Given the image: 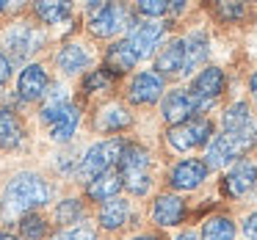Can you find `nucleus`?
Instances as JSON below:
<instances>
[{"label":"nucleus","mask_w":257,"mask_h":240,"mask_svg":"<svg viewBox=\"0 0 257 240\" xmlns=\"http://www.w3.org/2000/svg\"><path fill=\"white\" fill-rule=\"evenodd\" d=\"M100 67H105L113 78L127 80L136 69H141V61H139V56H136V50H133L127 36H119V39L108 42L100 50Z\"/></svg>","instance_id":"4be33fe9"},{"label":"nucleus","mask_w":257,"mask_h":240,"mask_svg":"<svg viewBox=\"0 0 257 240\" xmlns=\"http://www.w3.org/2000/svg\"><path fill=\"white\" fill-rule=\"evenodd\" d=\"M191 223V199L188 196L172 193L166 188H158L147 199L144 207V226L155 229L161 234L177 232V229Z\"/></svg>","instance_id":"1a4fd4ad"},{"label":"nucleus","mask_w":257,"mask_h":240,"mask_svg":"<svg viewBox=\"0 0 257 240\" xmlns=\"http://www.w3.org/2000/svg\"><path fill=\"white\" fill-rule=\"evenodd\" d=\"M196 232H199V240H240L235 207L224 204V207H218L216 212L205 215L196 223Z\"/></svg>","instance_id":"a878e982"},{"label":"nucleus","mask_w":257,"mask_h":240,"mask_svg":"<svg viewBox=\"0 0 257 240\" xmlns=\"http://www.w3.org/2000/svg\"><path fill=\"white\" fill-rule=\"evenodd\" d=\"M213 190L227 207H240V204H257V152L254 155L238 157L229 168L216 174Z\"/></svg>","instance_id":"423d86ee"},{"label":"nucleus","mask_w":257,"mask_h":240,"mask_svg":"<svg viewBox=\"0 0 257 240\" xmlns=\"http://www.w3.org/2000/svg\"><path fill=\"white\" fill-rule=\"evenodd\" d=\"M97 64H100V50L91 39H83L78 34L64 36V42H58V47L50 53V67L58 72L61 80L83 78Z\"/></svg>","instance_id":"9d476101"},{"label":"nucleus","mask_w":257,"mask_h":240,"mask_svg":"<svg viewBox=\"0 0 257 240\" xmlns=\"http://www.w3.org/2000/svg\"><path fill=\"white\" fill-rule=\"evenodd\" d=\"M243 97L257 111V67H251L249 72H246V78H243Z\"/></svg>","instance_id":"f704fd0d"},{"label":"nucleus","mask_w":257,"mask_h":240,"mask_svg":"<svg viewBox=\"0 0 257 240\" xmlns=\"http://www.w3.org/2000/svg\"><path fill=\"white\" fill-rule=\"evenodd\" d=\"M53 89V69L45 61H31L14 78L12 105H39Z\"/></svg>","instance_id":"dca6fc26"},{"label":"nucleus","mask_w":257,"mask_h":240,"mask_svg":"<svg viewBox=\"0 0 257 240\" xmlns=\"http://www.w3.org/2000/svg\"><path fill=\"white\" fill-rule=\"evenodd\" d=\"M94 223L105 237H119V234L124 237L136 229H144V215L139 212L130 196H116V199L94 207Z\"/></svg>","instance_id":"9b49d317"},{"label":"nucleus","mask_w":257,"mask_h":240,"mask_svg":"<svg viewBox=\"0 0 257 240\" xmlns=\"http://www.w3.org/2000/svg\"><path fill=\"white\" fill-rule=\"evenodd\" d=\"M216 127L221 133H240V130L257 124V111L251 108V102L243 94H232L221 108L216 111Z\"/></svg>","instance_id":"b1692460"},{"label":"nucleus","mask_w":257,"mask_h":240,"mask_svg":"<svg viewBox=\"0 0 257 240\" xmlns=\"http://www.w3.org/2000/svg\"><path fill=\"white\" fill-rule=\"evenodd\" d=\"M47 42H50V34L47 28H42L34 17L28 14H20V17L9 20V23L0 25V53L9 58V61L17 67V64H31L36 61L39 53H45Z\"/></svg>","instance_id":"7ed1b4c3"},{"label":"nucleus","mask_w":257,"mask_h":240,"mask_svg":"<svg viewBox=\"0 0 257 240\" xmlns=\"http://www.w3.org/2000/svg\"><path fill=\"white\" fill-rule=\"evenodd\" d=\"M28 14L42 25V28H64V25H75V3H61V0H39L31 3Z\"/></svg>","instance_id":"bb28decb"},{"label":"nucleus","mask_w":257,"mask_h":240,"mask_svg":"<svg viewBox=\"0 0 257 240\" xmlns=\"http://www.w3.org/2000/svg\"><path fill=\"white\" fill-rule=\"evenodd\" d=\"M238 232L240 240H257V204L238 212Z\"/></svg>","instance_id":"473e14b6"},{"label":"nucleus","mask_w":257,"mask_h":240,"mask_svg":"<svg viewBox=\"0 0 257 240\" xmlns=\"http://www.w3.org/2000/svg\"><path fill=\"white\" fill-rule=\"evenodd\" d=\"M53 199H56L53 179H47L42 171H34V168H23V171H17L3 185V193H0V221L14 226L25 212L45 210Z\"/></svg>","instance_id":"f257e3e1"},{"label":"nucleus","mask_w":257,"mask_h":240,"mask_svg":"<svg viewBox=\"0 0 257 240\" xmlns=\"http://www.w3.org/2000/svg\"><path fill=\"white\" fill-rule=\"evenodd\" d=\"M119 89H122V80L113 78L105 67L97 64L94 69L78 78V100L80 102H102V100H111V97H119Z\"/></svg>","instance_id":"5701e85b"},{"label":"nucleus","mask_w":257,"mask_h":240,"mask_svg":"<svg viewBox=\"0 0 257 240\" xmlns=\"http://www.w3.org/2000/svg\"><path fill=\"white\" fill-rule=\"evenodd\" d=\"M116 171L122 177L124 193L133 201H147L161 188V157L141 138H130L127 135L122 157L116 163Z\"/></svg>","instance_id":"f03ea898"},{"label":"nucleus","mask_w":257,"mask_h":240,"mask_svg":"<svg viewBox=\"0 0 257 240\" xmlns=\"http://www.w3.org/2000/svg\"><path fill=\"white\" fill-rule=\"evenodd\" d=\"M155 111H158L161 127H174V124H183V122H188V119L199 116L196 102H194V97H191V91L185 89V83L169 86Z\"/></svg>","instance_id":"aec40b11"},{"label":"nucleus","mask_w":257,"mask_h":240,"mask_svg":"<svg viewBox=\"0 0 257 240\" xmlns=\"http://www.w3.org/2000/svg\"><path fill=\"white\" fill-rule=\"evenodd\" d=\"M119 240H169V234H161V232H155V229L144 226V229H136V232L124 234V237H119Z\"/></svg>","instance_id":"c9c22d12"},{"label":"nucleus","mask_w":257,"mask_h":240,"mask_svg":"<svg viewBox=\"0 0 257 240\" xmlns=\"http://www.w3.org/2000/svg\"><path fill=\"white\" fill-rule=\"evenodd\" d=\"M12 78H14V64L9 61L3 53H0V89L12 83Z\"/></svg>","instance_id":"e433bc0d"},{"label":"nucleus","mask_w":257,"mask_h":240,"mask_svg":"<svg viewBox=\"0 0 257 240\" xmlns=\"http://www.w3.org/2000/svg\"><path fill=\"white\" fill-rule=\"evenodd\" d=\"M86 218H89V204H86V199L80 193L61 196L50 210L53 229H72V226H78L80 221H86Z\"/></svg>","instance_id":"cd10ccee"},{"label":"nucleus","mask_w":257,"mask_h":240,"mask_svg":"<svg viewBox=\"0 0 257 240\" xmlns=\"http://www.w3.org/2000/svg\"><path fill=\"white\" fill-rule=\"evenodd\" d=\"M213 179H216V174L207 168L202 155L172 157V160H163L161 166V188L180 196H188V199L213 188Z\"/></svg>","instance_id":"0eeeda50"},{"label":"nucleus","mask_w":257,"mask_h":240,"mask_svg":"<svg viewBox=\"0 0 257 240\" xmlns=\"http://www.w3.org/2000/svg\"><path fill=\"white\" fill-rule=\"evenodd\" d=\"M14 232L20 234V240H47L53 234L50 215H47L45 210L25 212V215L14 223Z\"/></svg>","instance_id":"c756f323"},{"label":"nucleus","mask_w":257,"mask_h":240,"mask_svg":"<svg viewBox=\"0 0 257 240\" xmlns=\"http://www.w3.org/2000/svg\"><path fill=\"white\" fill-rule=\"evenodd\" d=\"M152 69H155L158 75H161L163 80H166L169 86L174 83H183V72H185V45H183V36L172 34L166 42H163V47L158 50V56L152 58L150 64Z\"/></svg>","instance_id":"412c9836"},{"label":"nucleus","mask_w":257,"mask_h":240,"mask_svg":"<svg viewBox=\"0 0 257 240\" xmlns=\"http://www.w3.org/2000/svg\"><path fill=\"white\" fill-rule=\"evenodd\" d=\"M47 240H72V237H69L67 229H53V234H50Z\"/></svg>","instance_id":"a19ab883"},{"label":"nucleus","mask_w":257,"mask_h":240,"mask_svg":"<svg viewBox=\"0 0 257 240\" xmlns=\"http://www.w3.org/2000/svg\"><path fill=\"white\" fill-rule=\"evenodd\" d=\"M180 36H183L185 45V72H183V83H188L202 67L213 64V28L210 23H196V20H188L185 28H180Z\"/></svg>","instance_id":"2eb2a0df"},{"label":"nucleus","mask_w":257,"mask_h":240,"mask_svg":"<svg viewBox=\"0 0 257 240\" xmlns=\"http://www.w3.org/2000/svg\"><path fill=\"white\" fill-rule=\"evenodd\" d=\"M78 160L80 155L75 152V146H61V152L56 155V171L61 174L64 179H75V171H78Z\"/></svg>","instance_id":"2f4dec72"},{"label":"nucleus","mask_w":257,"mask_h":240,"mask_svg":"<svg viewBox=\"0 0 257 240\" xmlns=\"http://www.w3.org/2000/svg\"><path fill=\"white\" fill-rule=\"evenodd\" d=\"M83 34L91 42H113L119 36H127L139 25V17L133 14V6L127 3H105V0H91L83 9Z\"/></svg>","instance_id":"20e7f679"},{"label":"nucleus","mask_w":257,"mask_h":240,"mask_svg":"<svg viewBox=\"0 0 257 240\" xmlns=\"http://www.w3.org/2000/svg\"><path fill=\"white\" fill-rule=\"evenodd\" d=\"M28 124H25V116L20 113L17 105L6 102L0 105V149L3 152H20L28 146Z\"/></svg>","instance_id":"393cba45"},{"label":"nucleus","mask_w":257,"mask_h":240,"mask_svg":"<svg viewBox=\"0 0 257 240\" xmlns=\"http://www.w3.org/2000/svg\"><path fill=\"white\" fill-rule=\"evenodd\" d=\"M80 196L86 199V204H105V201L116 199V196H124V188H122V177H119L116 168H111V171L100 174V177H94L91 182L80 185Z\"/></svg>","instance_id":"c85d7f7f"},{"label":"nucleus","mask_w":257,"mask_h":240,"mask_svg":"<svg viewBox=\"0 0 257 240\" xmlns=\"http://www.w3.org/2000/svg\"><path fill=\"white\" fill-rule=\"evenodd\" d=\"M166 89H169V83L155 72V69L141 67V69H136L127 80H122L119 97H122L124 105L133 108V111H152V108H158V102L166 94Z\"/></svg>","instance_id":"ddd939ff"},{"label":"nucleus","mask_w":257,"mask_h":240,"mask_svg":"<svg viewBox=\"0 0 257 240\" xmlns=\"http://www.w3.org/2000/svg\"><path fill=\"white\" fill-rule=\"evenodd\" d=\"M124 141H127V135H113V138H97L94 144L86 146L80 152L78 171H75L78 185H86L94 177H100V174L116 168L119 157H122V149H124Z\"/></svg>","instance_id":"f8f14e48"},{"label":"nucleus","mask_w":257,"mask_h":240,"mask_svg":"<svg viewBox=\"0 0 257 240\" xmlns=\"http://www.w3.org/2000/svg\"><path fill=\"white\" fill-rule=\"evenodd\" d=\"M216 130L218 127L213 116H194L183 124H174V127H161V135H158L161 155L166 160L202 155L205 146L210 144V138L216 135Z\"/></svg>","instance_id":"39448f33"},{"label":"nucleus","mask_w":257,"mask_h":240,"mask_svg":"<svg viewBox=\"0 0 257 240\" xmlns=\"http://www.w3.org/2000/svg\"><path fill=\"white\" fill-rule=\"evenodd\" d=\"M251 28L257 31V12H254V20H251Z\"/></svg>","instance_id":"79ce46f5"},{"label":"nucleus","mask_w":257,"mask_h":240,"mask_svg":"<svg viewBox=\"0 0 257 240\" xmlns=\"http://www.w3.org/2000/svg\"><path fill=\"white\" fill-rule=\"evenodd\" d=\"M69 237L72 240H100V229H97V223L91 221V218H86V221H80L78 226L67 229Z\"/></svg>","instance_id":"72a5a7b5"},{"label":"nucleus","mask_w":257,"mask_h":240,"mask_svg":"<svg viewBox=\"0 0 257 240\" xmlns=\"http://www.w3.org/2000/svg\"><path fill=\"white\" fill-rule=\"evenodd\" d=\"M0 240H20V234L14 232L12 226H3V229H0Z\"/></svg>","instance_id":"ea45409f"},{"label":"nucleus","mask_w":257,"mask_h":240,"mask_svg":"<svg viewBox=\"0 0 257 240\" xmlns=\"http://www.w3.org/2000/svg\"><path fill=\"white\" fill-rule=\"evenodd\" d=\"M100 240H119V237H100Z\"/></svg>","instance_id":"37998d69"},{"label":"nucleus","mask_w":257,"mask_h":240,"mask_svg":"<svg viewBox=\"0 0 257 240\" xmlns=\"http://www.w3.org/2000/svg\"><path fill=\"white\" fill-rule=\"evenodd\" d=\"M177 31H180V25L169 23V20H158V23H152V20H139V25L127 34V39H130V45H133L139 61L152 64V58L158 56L163 42L172 34H177Z\"/></svg>","instance_id":"f3484780"},{"label":"nucleus","mask_w":257,"mask_h":240,"mask_svg":"<svg viewBox=\"0 0 257 240\" xmlns=\"http://www.w3.org/2000/svg\"><path fill=\"white\" fill-rule=\"evenodd\" d=\"M169 240H199V232H196L194 223H188V226H183V229L169 234Z\"/></svg>","instance_id":"4c0bfd02"},{"label":"nucleus","mask_w":257,"mask_h":240,"mask_svg":"<svg viewBox=\"0 0 257 240\" xmlns=\"http://www.w3.org/2000/svg\"><path fill=\"white\" fill-rule=\"evenodd\" d=\"M89 116V130L100 138H113V135H127L136 127V111L124 105L122 97L94 102Z\"/></svg>","instance_id":"4468645a"},{"label":"nucleus","mask_w":257,"mask_h":240,"mask_svg":"<svg viewBox=\"0 0 257 240\" xmlns=\"http://www.w3.org/2000/svg\"><path fill=\"white\" fill-rule=\"evenodd\" d=\"M133 6V14L139 20H169L172 14V0H139V3H130Z\"/></svg>","instance_id":"7c9ffc66"},{"label":"nucleus","mask_w":257,"mask_h":240,"mask_svg":"<svg viewBox=\"0 0 257 240\" xmlns=\"http://www.w3.org/2000/svg\"><path fill=\"white\" fill-rule=\"evenodd\" d=\"M86 111H89V105L80 102L78 97H72V100H69L67 105H64L61 111L50 119V122L42 124L45 133H47V138H50L56 146H69L75 141V135H78L80 124H83Z\"/></svg>","instance_id":"6ab92c4d"},{"label":"nucleus","mask_w":257,"mask_h":240,"mask_svg":"<svg viewBox=\"0 0 257 240\" xmlns=\"http://www.w3.org/2000/svg\"><path fill=\"white\" fill-rule=\"evenodd\" d=\"M196 102L199 116H216V111L232 97V78L224 64H207L185 83Z\"/></svg>","instance_id":"6e6552de"},{"label":"nucleus","mask_w":257,"mask_h":240,"mask_svg":"<svg viewBox=\"0 0 257 240\" xmlns=\"http://www.w3.org/2000/svg\"><path fill=\"white\" fill-rule=\"evenodd\" d=\"M202 17L210 23V28L218 31H240L246 25H251L257 6L251 3H240V0H218V3H207L199 6Z\"/></svg>","instance_id":"a211bd4d"},{"label":"nucleus","mask_w":257,"mask_h":240,"mask_svg":"<svg viewBox=\"0 0 257 240\" xmlns=\"http://www.w3.org/2000/svg\"><path fill=\"white\" fill-rule=\"evenodd\" d=\"M12 12H14V6H12V3H9V0H0V25H3V20H6Z\"/></svg>","instance_id":"58836bf2"}]
</instances>
